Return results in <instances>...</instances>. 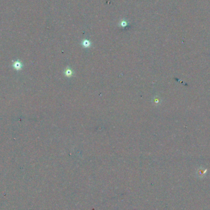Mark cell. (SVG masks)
I'll use <instances>...</instances> for the list:
<instances>
[{
	"instance_id": "cell-1",
	"label": "cell",
	"mask_w": 210,
	"mask_h": 210,
	"mask_svg": "<svg viewBox=\"0 0 210 210\" xmlns=\"http://www.w3.org/2000/svg\"><path fill=\"white\" fill-rule=\"evenodd\" d=\"M127 25V22H126L125 21H124V20H123V22H122L121 23V25H122V27H125V26Z\"/></svg>"
}]
</instances>
